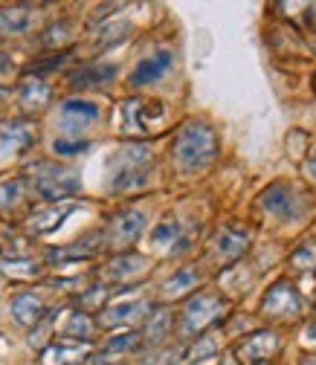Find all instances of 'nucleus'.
I'll use <instances>...</instances> for the list:
<instances>
[{"label": "nucleus", "mask_w": 316, "mask_h": 365, "mask_svg": "<svg viewBox=\"0 0 316 365\" xmlns=\"http://www.w3.org/2000/svg\"><path fill=\"white\" fill-rule=\"evenodd\" d=\"M261 206H264V212L276 215L282 220H299L307 212V197H305V192L290 186V182H273V186L261 195Z\"/></svg>", "instance_id": "obj_5"}, {"label": "nucleus", "mask_w": 316, "mask_h": 365, "mask_svg": "<svg viewBox=\"0 0 316 365\" xmlns=\"http://www.w3.org/2000/svg\"><path fill=\"white\" fill-rule=\"evenodd\" d=\"M35 24V12L26 6H9L0 9V35H24Z\"/></svg>", "instance_id": "obj_20"}, {"label": "nucleus", "mask_w": 316, "mask_h": 365, "mask_svg": "<svg viewBox=\"0 0 316 365\" xmlns=\"http://www.w3.org/2000/svg\"><path fill=\"white\" fill-rule=\"evenodd\" d=\"M116 76H119V67H116V64H102V61H96V64H81V67H76V70L67 76V84H70L73 90L105 87V84H111Z\"/></svg>", "instance_id": "obj_11"}, {"label": "nucleus", "mask_w": 316, "mask_h": 365, "mask_svg": "<svg viewBox=\"0 0 316 365\" xmlns=\"http://www.w3.org/2000/svg\"><path fill=\"white\" fill-rule=\"evenodd\" d=\"M70 38H73L70 26H67V24H56V26H50L47 32H44L41 43H44V47H61V43L70 41Z\"/></svg>", "instance_id": "obj_31"}, {"label": "nucleus", "mask_w": 316, "mask_h": 365, "mask_svg": "<svg viewBox=\"0 0 316 365\" xmlns=\"http://www.w3.org/2000/svg\"><path fill=\"white\" fill-rule=\"evenodd\" d=\"M313 90H316V76H313Z\"/></svg>", "instance_id": "obj_41"}, {"label": "nucleus", "mask_w": 316, "mask_h": 365, "mask_svg": "<svg viewBox=\"0 0 316 365\" xmlns=\"http://www.w3.org/2000/svg\"><path fill=\"white\" fill-rule=\"evenodd\" d=\"M90 148V143H84V140H56L53 143V151L56 154H61V157H76V154H81V151H87Z\"/></svg>", "instance_id": "obj_33"}, {"label": "nucleus", "mask_w": 316, "mask_h": 365, "mask_svg": "<svg viewBox=\"0 0 316 365\" xmlns=\"http://www.w3.org/2000/svg\"><path fill=\"white\" fill-rule=\"evenodd\" d=\"M146 310H148V304H143V302H125V304H113V307L102 310V325H105V328L125 325V322H131L133 316H140V313H146Z\"/></svg>", "instance_id": "obj_22"}, {"label": "nucleus", "mask_w": 316, "mask_h": 365, "mask_svg": "<svg viewBox=\"0 0 316 365\" xmlns=\"http://www.w3.org/2000/svg\"><path fill=\"white\" fill-rule=\"evenodd\" d=\"M151 148L146 145H125L111 160V189L113 192H137L148 186V171H151Z\"/></svg>", "instance_id": "obj_2"}, {"label": "nucleus", "mask_w": 316, "mask_h": 365, "mask_svg": "<svg viewBox=\"0 0 316 365\" xmlns=\"http://www.w3.org/2000/svg\"><path fill=\"white\" fill-rule=\"evenodd\" d=\"M64 336H70V339L87 345L90 336H93V322H90V316L81 313V310L70 313V316H67V325H64Z\"/></svg>", "instance_id": "obj_24"}, {"label": "nucleus", "mask_w": 316, "mask_h": 365, "mask_svg": "<svg viewBox=\"0 0 316 365\" xmlns=\"http://www.w3.org/2000/svg\"><path fill=\"white\" fill-rule=\"evenodd\" d=\"M230 310V304L218 299V296H209V293H198L186 310H183V334L186 336H198L203 334L206 328H212L215 322H220L223 313Z\"/></svg>", "instance_id": "obj_4"}, {"label": "nucleus", "mask_w": 316, "mask_h": 365, "mask_svg": "<svg viewBox=\"0 0 316 365\" xmlns=\"http://www.w3.org/2000/svg\"><path fill=\"white\" fill-rule=\"evenodd\" d=\"M215 348H218V345H215L209 336H203V339H198V345L186 354V362L192 365V362H198V359H203V356H212V354H215Z\"/></svg>", "instance_id": "obj_34"}, {"label": "nucleus", "mask_w": 316, "mask_h": 365, "mask_svg": "<svg viewBox=\"0 0 316 365\" xmlns=\"http://www.w3.org/2000/svg\"><path fill=\"white\" fill-rule=\"evenodd\" d=\"M32 186L38 192V197L50 200V203H61L67 197H76L81 192V177L78 171L58 165V163H41L35 177H32Z\"/></svg>", "instance_id": "obj_3"}, {"label": "nucleus", "mask_w": 316, "mask_h": 365, "mask_svg": "<svg viewBox=\"0 0 316 365\" xmlns=\"http://www.w3.org/2000/svg\"><path fill=\"white\" fill-rule=\"evenodd\" d=\"M99 105L96 102H87V99H67L58 110V122H61V130H67L70 136L84 130L87 125H93L99 119Z\"/></svg>", "instance_id": "obj_10"}, {"label": "nucleus", "mask_w": 316, "mask_h": 365, "mask_svg": "<svg viewBox=\"0 0 316 365\" xmlns=\"http://www.w3.org/2000/svg\"><path fill=\"white\" fill-rule=\"evenodd\" d=\"M70 58V53H56V56H50V58H44V64H32L29 67V73H44V70H56V67H61L64 61Z\"/></svg>", "instance_id": "obj_35"}, {"label": "nucleus", "mask_w": 316, "mask_h": 365, "mask_svg": "<svg viewBox=\"0 0 316 365\" xmlns=\"http://www.w3.org/2000/svg\"><path fill=\"white\" fill-rule=\"evenodd\" d=\"M108 299V290L105 287H96V290H87L84 296H78V304L81 307H96V304H102Z\"/></svg>", "instance_id": "obj_36"}, {"label": "nucleus", "mask_w": 316, "mask_h": 365, "mask_svg": "<svg viewBox=\"0 0 316 365\" xmlns=\"http://www.w3.org/2000/svg\"><path fill=\"white\" fill-rule=\"evenodd\" d=\"M12 64H9V56H0V73H6Z\"/></svg>", "instance_id": "obj_38"}, {"label": "nucleus", "mask_w": 316, "mask_h": 365, "mask_svg": "<svg viewBox=\"0 0 316 365\" xmlns=\"http://www.w3.org/2000/svg\"><path fill=\"white\" fill-rule=\"evenodd\" d=\"M18 96H21V105L26 110H41V108L50 105L53 90H50L47 81H41V78H24L21 87H18Z\"/></svg>", "instance_id": "obj_19"}, {"label": "nucleus", "mask_w": 316, "mask_h": 365, "mask_svg": "<svg viewBox=\"0 0 316 365\" xmlns=\"http://www.w3.org/2000/svg\"><path fill=\"white\" fill-rule=\"evenodd\" d=\"M9 93H12V90H9V87H4V84H0V102H4V99H6Z\"/></svg>", "instance_id": "obj_39"}, {"label": "nucleus", "mask_w": 316, "mask_h": 365, "mask_svg": "<svg viewBox=\"0 0 316 365\" xmlns=\"http://www.w3.org/2000/svg\"><path fill=\"white\" fill-rule=\"evenodd\" d=\"M307 336H310V339H316V328H310V331H307Z\"/></svg>", "instance_id": "obj_40"}, {"label": "nucleus", "mask_w": 316, "mask_h": 365, "mask_svg": "<svg viewBox=\"0 0 316 365\" xmlns=\"http://www.w3.org/2000/svg\"><path fill=\"white\" fill-rule=\"evenodd\" d=\"M26 180L24 177H0V215H9L24 203Z\"/></svg>", "instance_id": "obj_21"}, {"label": "nucleus", "mask_w": 316, "mask_h": 365, "mask_svg": "<svg viewBox=\"0 0 316 365\" xmlns=\"http://www.w3.org/2000/svg\"><path fill=\"white\" fill-rule=\"evenodd\" d=\"M87 356H90V345H84V342H56V345H50V348H44V354H41V362L44 365H81V362H87Z\"/></svg>", "instance_id": "obj_15"}, {"label": "nucleus", "mask_w": 316, "mask_h": 365, "mask_svg": "<svg viewBox=\"0 0 316 365\" xmlns=\"http://www.w3.org/2000/svg\"><path fill=\"white\" fill-rule=\"evenodd\" d=\"M198 282H200V272L195 269V267H186V269H177L174 276L163 284V293L165 296H171V299H177V296H186L189 290H195L198 287Z\"/></svg>", "instance_id": "obj_23"}, {"label": "nucleus", "mask_w": 316, "mask_h": 365, "mask_svg": "<svg viewBox=\"0 0 316 365\" xmlns=\"http://www.w3.org/2000/svg\"><path fill=\"white\" fill-rule=\"evenodd\" d=\"M171 313L168 310H154L151 316H148V322H146V331H143V336L148 339V342H163L165 336H168V331H171Z\"/></svg>", "instance_id": "obj_25"}, {"label": "nucleus", "mask_w": 316, "mask_h": 365, "mask_svg": "<svg viewBox=\"0 0 316 365\" xmlns=\"http://www.w3.org/2000/svg\"><path fill=\"white\" fill-rule=\"evenodd\" d=\"M140 345V334H119V336H113L111 342H108V354H125V351H133Z\"/></svg>", "instance_id": "obj_32"}, {"label": "nucleus", "mask_w": 316, "mask_h": 365, "mask_svg": "<svg viewBox=\"0 0 316 365\" xmlns=\"http://www.w3.org/2000/svg\"><path fill=\"white\" fill-rule=\"evenodd\" d=\"M177 235H180V223L177 220H165V223H160L157 230L151 232V241L157 247H171L177 241Z\"/></svg>", "instance_id": "obj_28"}, {"label": "nucleus", "mask_w": 316, "mask_h": 365, "mask_svg": "<svg viewBox=\"0 0 316 365\" xmlns=\"http://www.w3.org/2000/svg\"><path fill=\"white\" fill-rule=\"evenodd\" d=\"M143 230H146V215L137 212V209H122L111 217L105 238L113 250H125L143 235Z\"/></svg>", "instance_id": "obj_8"}, {"label": "nucleus", "mask_w": 316, "mask_h": 365, "mask_svg": "<svg viewBox=\"0 0 316 365\" xmlns=\"http://www.w3.org/2000/svg\"><path fill=\"white\" fill-rule=\"evenodd\" d=\"M146 258L137 255V252H119L113 261H108L105 267V279L111 282H125V279H133V276H140V272L146 269Z\"/></svg>", "instance_id": "obj_17"}, {"label": "nucleus", "mask_w": 316, "mask_h": 365, "mask_svg": "<svg viewBox=\"0 0 316 365\" xmlns=\"http://www.w3.org/2000/svg\"><path fill=\"white\" fill-rule=\"evenodd\" d=\"M9 310H12V319H15L18 325L32 328V325H38L41 319H44V313H47V304H44V299L35 290H21V293H15Z\"/></svg>", "instance_id": "obj_14"}, {"label": "nucleus", "mask_w": 316, "mask_h": 365, "mask_svg": "<svg viewBox=\"0 0 316 365\" xmlns=\"http://www.w3.org/2000/svg\"><path fill=\"white\" fill-rule=\"evenodd\" d=\"M279 345H282V339L276 331H255L235 348V354H238L241 365H261L279 351Z\"/></svg>", "instance_id": "obj_9"}, {"label": "nucleus", "mask_w": 316, "mask_h": 365, "mask_svg": "<svg viewBox=\"0 0 316 365\" xmlns=\"http://www.w3.org/2000/svg\"><path fill=\"white\" fill-rule=\"evenodd\" d=\"M99 247H84V244H70V247H58L47 252V261L53 264H67V261H84L90 255H96Z\"/></svg>", "instance_id": "obj_26"}, {"label": "nucleus", "mask_w": 316, "mask_h": 365, "mask_svg": "<svg viewBox=\"0 0 316 365\" xmlns=\"http://www.w3.org/2000/svg\"><path fill=\"white\" fill-rule=\"evenodd\" d=\"M174 64V56L168 50H160L157 56H148L143 58L131 73V87H146V84H157Z\"/></svg>", "instance_id": "obj_13"}, {"label": "nucleus", "mask_w": 316, "mask_h": 365, "mask_svg": "<svg viewBox=\"0 0 316 365\" xmlns=\"http://www.w3.org/2000/svg\"><path fill=\"white\" fill-rule=\"evenodd\" d=\"M307 174L316 180V148L310 151V157H307Z\"/></svg>", "instance_id": "obj_37"}, {"label": "nucleus", "mask_w": 316, "mask_h": 365, "mask_svg": "<svg viewBox=\"0 0 316 365\" xmlns=\"http://www.w3.org/2000/svg\"><path fill=\"white\" fill-rule=\"evenodd\" d=\"M4 269H6V276H15V279H35L41 272L35 261H6Z\"/></svg>", "instance_id": "obj_29"}, {"label": "nucleus", "mask_w": 316, "mask_h": 365, "mask_svg": "<svg viewBox=\"0 0 316 365\" xmlns=\"http://www.w3.org/2000/svg\"><path fill=\"white\" fill-rule=\"evenodd\" d=\"M302 307H305V302H302L299 290H296L287 279L276 282L273 287L267 290V296H264V302H261L264 316L279 319V322H282V319H296V316L302 313Z\"/></svg>", "instance_id": "obj_6"}, {"label": "nucleus", "mask_w": 316, "mask_h": 365, "mask_svg": "<svg viewBox=\"0 0 316 365\" xmlns=\"http://www.w3.org/2000/svg\"><path fill=\"white\" fill-rule=\"evenodd\" d=\"M76 212V203H64V206H53L47 212H35L29 220H26V230L35 232V235H47L53 230H58V226Z\"/></svg>", "instance_id": "obj_16"}, {"label": "nucleus", "mask_w": 316, "mask_h": 365, "mask_svg": "<svg viewBox=\"0 0 316 365\" xmlns=\"http://www.w3.org/2000/svg\"><path fill=\"white\" fill-rule=\"evenodd\" d=\"M223 365H233V362H223Z\"/></svg>", "instance_id": "obj_42"}, {"label": "nucleus", "mask_w": 316, "mask_h": 365, "mask_svg": "<svg viewBox=\"0 0 316 365\" xmlns=\"http://www.w3.org/2000/svg\"><path fill=\"white\" fill-rule=\"evenodd\" d=\"M218 133L206 125V122H189L177 130L174 143H171V160L174 168L189 177L198 174L203 168H209L218 157Z\"/></svg>", "instance_id": "obj_1"}, {"label": "nucleus", "mask_w": 316, "mask_h": 365, "mask_svg": "<svg viewBox=\"0 0 316 365\" xmlns=\"http://www.w3.org/2000/svg\"><path fill=\"white\" fill-rule=\"evenodd\" d=\"M247 244H250V235L238 226H223L220 235H218V258L220 261H235L247 252Z\"/></svg>", "instance_id": "obj_18"}, {"label": "nucleus", "mask_w": 316, "mask_h": 365, "mask_svg": "<svg viewBox=\"0 0 316 365\" xmlns=\"http://www.w3.org/2000/svg\"><path fill=\"white\" fill-rule=\"evenodd\" d=\"M35 143V125L26 119H6L0 122V163L21 157Z\"/></svg>", "instance_id": "obj_7"}, {"label": "nucleus", "mask_w": 316, "mask_h": 365, "mask_svg": "<svg viewBox=\"0 0 316 365\" xmlns=\"http://www.w3.org/2000/svg\"><path fill=\"white\" fill-rule=\"evenodd\" d=\"M290 267L299 269V272H310V269H316V241L302 244V247L290 255Z\"/></svg>", "instance_id": "obj_27"}, {"label": "nucleus", "mask_w": 316, "mask_h": 365, "mask_svg": "<svg viewBox=\"0 0 316 365\" xmlns=\"http://www.w3.org/2000/svg\"><path fill=\"white\" fill-rule=\"evenodd\" d=\"M119 113H122V130L140 136V133H148V116H163V108L146 105L143 99H131V102H122Z\"/></svg>", "instance_id": "obj_12"}, {"label": "nucleus", "mask_w": 316, "mask_h": 365, "mask_svg": "<svg viewBox=\"0 0 316 365\" xmlns=\"http://www.w3.org/2000/svg\"><path fill=\"white\" fill-rule=\"evenodd\" d=\"M128 32H131V26H128V24H113V26H108V29L99 35L96 47H99V50H105V47H113V43L125 41V35H128Z\"/></svg>", "instance_id": "obj_30"}]
</instances>
